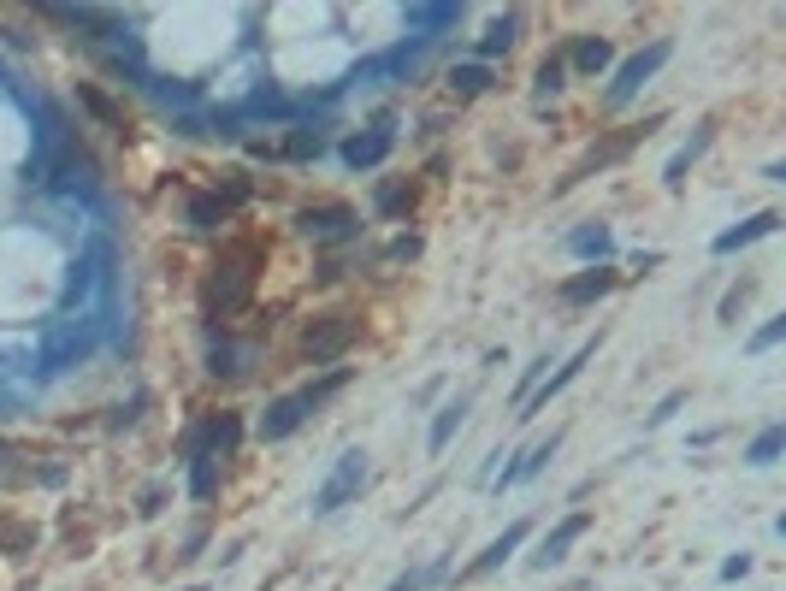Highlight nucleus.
Listing matches in <instances>:
<instances>
[{"mask_svg": "<svg viewBox=\"0 0 786 591\" xmlns=\"http://www.w3.org/2000/svg\"><path fill=\"white\" fill-rule=\"evenodd\" d=\"M261 261L266 249L249 237V243H231L219 261H213V278H207V290H201V308H207V320L219 326V320H231V314H243L249 302H255V278H261Z\"/></svg>", "mask_w": 786, "mask_h": 591, "instance_id": "1", "label": "nucleus"}, {"mask_svg": "<svg viewBox=\"0 0 786 591\" xmlns=\"http://www.w3.org/2000/svg\"><path fill=\"white\" fill-rule=\"evenodd\" d=\"M343 385H349V367H326L314 385L272 396V402H266V414L255 420V432H261L266 444H284V438H290V432H302V420H308L314 408H326V402L343 391Z\"/></svg>", "mask_w": 786, "mask_h": 591, "instance_id": "2", "label": "nucleus"}, {"mask_svg": "<svg viewBox=\"0 0 786 591\" xmlns=\"http://www.w3.org/2000/svg\"><path fill=\"white\" fill-rule=\"evenodd\" d=\"M367 479H373L367 450H343V456L331 461V473L320 479V491H314V515H337V509H349V503L367 491Z\"/></svg>", "mask_w": 786, "mask_h": 591, "instance_id": "3", "label": "nucleus"}, {"mask_svg": "<svg viewBox=\"0 0 786 591\" xmlns=\"http://www.w3.org/2000/svg\"><path fill=\"white\" fill-rule=\"evenodd\" d=\"M95 343H101V320H89V314L54 320L48 343H42V367H48V373H66V367H77V361L95 355Z\"/></svg>", "mask_w": 786, "mask_h": 591, "instance_id": "4", "label": "nucleus"}, {"mask_svg": "<svg viewBox=\"0 0 786 591\" xmlns=\"http://www.w3.org/2000/svg\"><path fill=\"white\" fill-rule=\"evenodd\" d=\"M237 444H243V414H231V408H213V414H201L196 432H190L178 450H184V461H201V456L231 461V456H237Z\"/></svg>", "mask_w": 786, "mask_h": 591, "instance_id": "5", "label": "nucleus"}, {"mask_svg": "<svg viewBox=\"0 0 786 591\" xmlns=\"http://www.w3.org/2000/svg\"><path fill=\"white\" fill-rule=\"evenodd\" d=\"M355 314H320V320H308L302 326V361H320V367H337L349 349H355Z\"/></svg>", "mask_w": 786, "mask_h": 591, "instance_id": "6", "label": "nucleus"}, {"mask_svg": "<svg viewBox=\"0 0 786 591\" xmlns=\"http://www.w3.org/2000/svg\"><path fill=\"white\" fill-rule=\"evenodd\" d=\"M355 231H361V213L349 201H320V207L296 213V237H308V243H349Z\"/></svg>", "mask_w": 786, "mask_h": 591, "instance_id": "7", "label": "nucleus"}, {"mask_svg": "<svg viewBox=\"0 0 786 591\" xmlns=\"http://www.w3.org/2000/svg\"><path fill=\"white\" fill-rule=\"evenodd\" d=\"M674 54V42H651V48H639V54H627L621 66H615V77H609V107H627L645 83L656 77V66Z\"/></svg>", "mask_w": 786, "mask_h": 591, "instance_id": "8", "label": "nucleus"}, {"mask_svg": "<svg viewBox=\"0 0 786 591\" xmlns=\"http://www.w3.org/2000/svg\"><path fill=\"white\" fill-rule=\"evenodd\" d=\"M656 125H662V113H656V119H645V125H627V131H615V136H603V142H591L586 160H580V166L562 178V190H568V184H580V178H591L597 166H615V160H627V154H633V148H639V142L656 131Z\"/></svg>", "mask_w": 786, "mask_h": 591, "instance_id": "9", "label": "nucleus"}, {"mask_svg": "<svg viewBox=\"0 0 786 591\" xmlns=\"http://www.w3.org/2000/svg\"><path fill=\"white\" fill-rule=\"evenodd\" d=\"M586 532H591V515H580V509H574V515H562V521L538 538V550H532L526 562H532V568H562V562H568V550H574Z\"/></svg>", "mask_w": 786, "mask_h": 591, "instance_id": "10", "label": "nucleus"}, {"mask_svg": "<svg viewBox=\"0 0 786 591\" xmlns=\"http://www.w3.org/2000/svg\"><path fill=\"white\" fill-rule=\"evenodd\" d=\"M591 355H597V337H591V343H580V349H574L568 361H556V373H544V385H538V391H532V396L521 402V420H532L538 408H550V396H562V391H568V385H574V379L586 373V361H591Z\"/></svg>", "mask_w": 786, "mask_h": 591, "instance_id": "11", "label": "nucleus"}, {"mask_svg": "<svg viewBox=\"0 0 786 591\" xmlns=\"http://www.w3.org/2000/svg\"><path fill=\"white\" fill-rule=\"evenodd\" d=\"M526 538H532V521H515V526H503V538H491V544H485V550H479V556H473V562L461 568L456 580H461V586H473V580H485V574H497V568H503V562H509V556L521 550Z\"/></svg>", "mask_w": 786, "mask_h": 591, "instance_id": "12", "label": "nucleus"}, {"mask_svg": "<svg viewBox=\"0 0 786 591\" xmlns=\"http://www.w3.org/2000/svg\"><path fill=\"white\" fill-rule=\"evenodd\" d=\"M556 450H562V426H550L544 438H532L521 456H515V467L491 473V485H497V491H509V485H526V479H538V473H544V461L556 456Z\"/></svg>", "mask_w": 786, "mask_h": 591, "instance_id": "13", "label": "nucleus"}, {"mask_svg": "<svg viewBox=\"0 0 786 591\" xmlns=\"http://www.w3.org/2000/svg\"><path fill=\"white\" fill-rule=\"evenodd\" d=\"M391 113H379V125L373 131H355L343 142V166H355V172H367V166H379L385 154H391Z\"/></svg>", "mask_w": 786, "mask_h": 591, "instance_id": "14", "label": "nucleus"}, {"mask_svg": "<svg viewBox=\"0 0 786 591\" xmlns=\"http://www.w3.org/2000/svg\"><path fill=\"white\" fill-rule=\"evenodd\" d=\"M615 284H621V272H615V266H586V272L562 278V284H556V296H562L568 308H586V302H597V296H609Z\"/></svg>", "mask_w": 786, "mask_h": 591, "instance_id": "15", "label": "nucleus"}, {"mask_svg": "<svg viewBox=\"0 0 786 591\" xmlns=\"http://www.w3.org/2000/svg\"><path fill=\"white\" fill-rule=\"evenodd\" d=\"M775 225H781V213H775V207H763V213H751V219H739L733 231H721V237L710 243V249H716V255H739V249H751L757 237H769Z\"/></svg>", "mask_w": 786, "mask_h": 591, "instance_id": "16", "label": "nucleus"}, {"mask_svg": "<svg viewBox=\"0 0 786 591\" xmlns=\"http://www.w3.org/2000/svg\"><path fill=\"white\" fill-rule=\"evenodd\" d=\"M467 408H473V396L461 391V396H450V402L432 414V432H426V450H432V456H444V450H450V438L467 426Z\"/></svg>", "mask_w": 786, "mask_h": 591, "instance_id": "17", "label": "nucleus"}, {"mask_svg": "<svg viewBox=\"0 0 786 591\" xmlns=\"http://www.w3.org/2000/svg\"><path fill=\"white\" fill-rule=\"evenodd\" d=\"M249 361H255V349H237L225 331L207 337V373L213 379H237V373H249Z\"/></svg>", "mask_w": 786, "mask_h": 591, "instance_id": "18", "label": "nucleus"}, {"mask_svg": "<svg viewBox=\"0 0 786 591\" xmlns=\"http://www.w3.org/2000/svg\"><path fill=\"white\" fill-rule=\"evenodd\" d=\"M568 249H574L580 261H597V266H609V261H615V231H609L603 219H591V225H580V231L568 237Z\"/></svg>", "mask_w": 786, "mask_h": 591, "instance_id": "19", "label": "nucleus"}, {"mask_svg": "<svg viewBox=\"0 0 786 591\" xmlns=\"http://www.w3.org/2000/svg\"><path fill=\"white\" fill-rule=\"evenodd\" d=\"M184 219H190L196 231H219V225L231 219V207H225V196H219V190H196V196L184 201Z\"/></svg>", "mask_w": 786, "mask_h": 591, "instance_id": "20", "label": "nucleus"}, {"mask_svg": "<svg viewBox=\"0 0 786 591\" xmlns=\"http://www.w3.org/2000/svg\"><path fill=\"white\" fill-rule=\"evenodd\" d=\"M710 142H716V125H698V136H692V142H686V148L662 166V184H668V190H680V184H686V172H692V160H698Z\"/></svg>", "mask_w": 786, "mask_h": 591, "instance_id": "21", "label": "nucleus"}, {"mask_svg": "<svg viewBox=\"0 0 786 591\" xmlns=\"http://www.w3.org/2000/svg\"><path fill=\"white\" fill-rule=\"evenodd\" d=\"M515 36H521V12H503V18H491V30L479 36V66H485L491 54H509V48H515Z\"/></svg>", "mask_w": 786, "mask_h": 591, "instance_id": "22", "label": "nucleus"}, {"mask_svg": "<svg viewBox=\"0 0 786 591\" xmlns=\"http://www.w3.org/2000/svg\"><path fill=\"white\" fill-rule=\"evenodd\" d=\"M402 18H408L414 42H432V30H444V24H456V18H461V6H408Z\"/></svg>", "mask_w": 786, "mask_h": 591, "instance_id": "23", "label": "nucleus"}, {"mask_svg": "<svg viewBox=\"0 0 786 591\" xmlns=\"http://www.w3.org/2000/svg\"><path fill=\"white\" fill-rule=\"evenodd\" d=\"M609 60H615V48H609L603 36H580V42H574V60H568V66L580 71V77H597V71H609Z\"/></svg>", "mask_w": 786, "mask_h": 591, "instance_id": "24", "label": "nucleus"}, {"mask_svg": "<svg viewBox=\"0 0 786 591\" xmlns=\"http://www.w3.org/2000/svg\"><path fill=\"white\" fill-rule=\"evenodd\" d=\"M786 450V426H763L751 444H745V467H775Z\"/></svg>", "mask_w": 786, "mask_h": 591, "instance_id": "25", "label": "nucleus"}, {"mask_svg": "<svg viewBox=\"0 0 786 591\" xmlns=\"http://www.w3.org/2000/svg\"><path fill=\"white\" fill-rule=\"evenodd\" d=\"M491 89V66H479V60H467V66H450V95L467 101V95H485Z\"/></svg>", "mask_w": 786, "mask_h": 591, "instance_id": "26", "label": "nucleus"}, {"mask_svg": "<svg viewBox=\"0 0 786 591\" xmlns=\"http://www.w3.org/2000/svg\"><path fill=\"white\" fill-rule=\"evenodd\" d=\"M77 101H83V107H89V113H95V119H101L107 131L125 136V113H119V107H113V101H107V95H101L95 83H77Z\"/></svg>", "mask_w": 786, "mask_h": 591, "instance_id": "27", "label": "nucleus"}, {"mask_svg": "<svg viewBox=\"0 0 786 591\" xmlns=\"http://www.w3.org/2000/svg\"><path fill=\"white\" fill-rule=\"evenodd\" d=\"M219 473H225V461H219V456L190 461V497H196V503H207V497L219 491Z\"/></svg>", "mask_w": 786, "mask_h": 591, "instance_id": "28", "label": "nucleus"}, {"mask_svg": "<svg viewBox=\"0 0 786 591\" xmlns=\"http://www.w3.org/2000/svg\"><path fill=\"white\" fill-rule=\"evenodd\" d=\"M562 77H568V60H562V54H544V60H538V77H532V89H538V95H556Z\"/></svg>", "mask_w": 786, "mask_h": 591, "instance_id": "29", "label": "nucleus"}, {"mask_svg": "<svg viewBox=\"0 0 786 591\" xmlns=\"http://www.w3.org/2000/svg\"><path fill=\"white\" fill-rule=\"evenodd\" d=\"M320 148H326V136H320V131H290V136H284V160H314Z\"/></svg>", "mask_w": 786, "mask_h": 591, "instance_id": "30", "label": "nucleus"}, {"mask_svg": "<svg viewBox=\"0 0 786 591\" xmlns=\"http://www.w3.org/2000/svg\"><path fill=\"white\" fill-rule=\"evenodd\" d=\"M751 296H757V278H739V284L721 296V314H716V320H739V308H745Z\"/></svg>", "mask_w": 786, "mask_h": 591, "instance_id": "31", "label": "nucleus"}, {"mask_svg": "<svg viewBox=\"0 0 786 591\" xmlns=\"http://www.w3.org/2000/svg\"><path fill=\"white\" fill-rule=\"evenodd\" d=\"M686 396H692V391H668V396H662V402L651 408V414H645V426H668V420L686 408Z\"/></svg>", "mask_w": 786, "mask_h": 591, "instance_id": "32", "label": "nucleus"}, {"mask_svg": "<svg viewBox=\"0 0 786 591\" xmlns=\"http://www.w3.org/2000/svg\"><path fill=\"white\" fill-rule=\"evenodd\" d=\"M408 207H414V190H402V184H385V190H379V213H408Z\"/></svg>", "mask_w": 786, "mask_h": 591, "instance_id": "33", "label": "nucleus"}, {"mask_svg": "<svg viewBox=\"0 0 786 591\" xmlns=\"http://www.w3.org/2000/svg\"><path fill=\"white\" fill-rule=\"evenodd\" d=\"M781 337H786V320H769V326H763L757 337H751V355H769V349H775Z\"/></svg>", "mask_w": 786, "mask_h": 591, "instance_id": "34", "label": "nucleus"}, {"mask_svg": "<svg viewBox=\"0 0 786 591\" xmlns=\"http://www.w3.org/2000/svg\"><path fill=\"white\" fill-rule=\"evenodd\" d=\"M160 503H166V485H148V491H142V503H136V515H142V521H154V515H160Z\"/></svg>", "mask_w": 786, "mask_h": 591, "instance_id": "35", "label": "nucleus"}, {"mask_svg": "<svg viewBox=\"0 0 786 591\" xmlns=\"http://www.w3.org/2000/svg\"><path fill=\"white\" fill-rule=\"evenodd\" d=\"M201 544H207V526H196V532H190V538L178 544V556H172V562H196V556H201Z\"/></svg>", "mask_w": 786, "mask_h": 591, "instance_id": "36", "label": "nucleus"}, {"mask_svg": "<svg viewBox=\"0 0 786 591\" xmlns=\"http://www.w3.org/2000/svg\"><path fill=\"white\" fill-rule=\"evenodd\" d=\"M745 574H751V556H745V550H739V556H727V562H721V580H745Z\"/></svg>", "mask_w": 786, "mask_h": 591, "instance_id": "37", "label": "nucleus"}, {"mask_svg": "<svg viewBox=\"0 0 786 591\" xmlns=\"http://www.w3.org/2000/svg\"><path fill=\"white\" fill-rule=\"evenodd\" d=\"M414 255H420V237H414V231H408V237H396V243H391V261H414Z\"/></svg>", "mask_w": 786, "mask_h": 591, "instance_id": "38", "label": "nucleus"}, {"mask_svg": "<svg viewBox=\"0 0 786 591\" xmlns=\"http://www.w3.org/2000/svg\"><path fill=\"white\" fill-rule=\"evenodd\" d=\"M12 461H18V444H6V438H0V485H6V479H12V473H18V467H12Z\"/></svg>", "mask_w": 786, "mask_h": 591, "instance_id": "39", "label": "nucleus"}, {"mask_svg": "<svg viewBox=\"0 0 786 591\" xmlns=\"http://www.w3.org/2000/svg\"><path fill=\"white\" fill-rule=\"evenodd\" d=\"M420 586H426V574H396L385 591H420Z\"/></svg>", "mask_w": 786, "mask_h": 591, "instance_id": "40", "label": "nucleus"}, {"mask_svg": "<svg viewBox=\"0 0 786 591\" xmlns=\"http://www.w3.org/2000/svg\"><path fill=\"white\" fill-rule=\"evenodd\" d=\"M231 562H243V538H231V544L219 550V568H231Z\"/></svg>", "mask_w": 786, "mask_h": 591, "instance_id": "41", "label": "nucleus"}, {"mask_svg": "<svg viewBox=\"0 0 786 591\" xmlns=\"http://www.w3.org/2000/svg\"><path fill=\"white\" fill-rule=\"evenodd\" d=\"M556 591H591V580H568V586H556Z\"/></svg>", "mask_w": 786, "mask_h": 591, "instance_id": "42", "label": "nucleus"}, {"mask_svg": "<svg viewBox=\"0 0 786 591\" xmlns=\"http://www.w3.org/2000/svg\"><path fill=\"white\" fill-rule=\"evenodd\" d=\"M184 591H207V586H184Z\"/></svg>", "mask_w": 786, "mask_h": 591, "instance_id": "43", "label": "nucleus"}]
</instances>
